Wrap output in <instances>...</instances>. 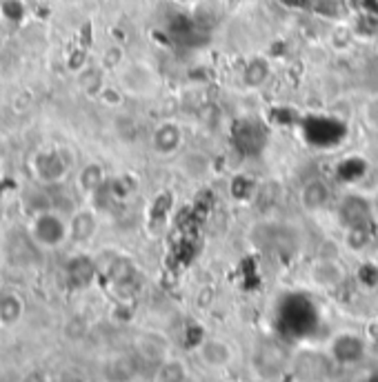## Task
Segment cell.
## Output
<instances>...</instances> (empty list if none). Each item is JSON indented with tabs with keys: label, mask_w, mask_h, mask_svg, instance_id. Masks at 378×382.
<instances>
[{
	"label": "cell",
	"mask_w": 378,
	"mask_h": 382,
	"mask_svg": "<svg viewBox=\"0 0 378 382\" xmlns=\"http://www.w3.org/2000/svg\"><path fill=\"white\" fill-rule=\"evenodd\" d=\"M30 238L43 249H58L69 240V220L56 209H40L30 220Z\"/></svg>",
	"instance_id": "obj_1"
},
{
	"label": "cell",
	"mask_w": 378,
	"mask_h": 382,
	"mask_svg": "<svg viewBox=\"0 0 378 382\" xmlns=\"http://www.w3.org/2000/svg\"><path fill=\"white\" fill-rule=\"evenodd\" d=\"M158 74L147 63H127L120 67V89L132 96H151L158 91Z\"/></svg>",
	"instance_id": "obj_2"
},
{
	"label": "cell",
	"mask_w": 378,
	"mask_h": 382,
	"mask_svg": "<svg viewBox=\"0 0 378 382\" xmlns=\"http://www.w3.org/2000/svg\"><path fill=\"white\" fill-rule=\"evenodd\" d=\"M32 172L36 174V178L45 185H58V182L65 180L67 172H69V165L63 158L61 151L56 149H43L34 155L32 160Z\"/></svg>",
	"instance_id": "obj_3"
},
{
	"label": "cell",
	"mask_w": 378,
	"mask_h": 382,
	"mask_svg": "<svg viewBox=\"0 0 378 382\" xmlns=\"http://www.w3.org/2000/svg\"><path fill=\"white\" fill-rule=\"evenodd\" d=\"M176 167L180 176L189 182H203L214 176V158L203 149H189L178 155Z\"/></svg>",
	"instance_id": "obj_4"
},
{
	"label": "cell",
	"mask_w": 378,
	"mask_h": 382,
	"mask_svg": "<svg viewBox=\"0 0 378 382\" xmlns=\"http://www.w3.org/2000/svg\"><path fill=\"white\" fill-rule=\"evenodd\" d=\"M183 138H185V132H183V127H180V122L163 120L153 127L149 145H151L153 153L170 158V155H178L180 147H183Z\"/></svg>",
	"instance_id": "obj_5"
},
{
	"label": "cell",
	"mask_w": 378,
	"mask_h": 382,
	"mask_svg": "<svg viewBox=\"0 0 378 382\" xmlns=\"http://www.w3.org/2000/svg\"><path fill=\"white\" fill-rule=\"evenodd\" d=\"M332 203V187L325 178H310L301 187L298 193V205L305 214H320L323 209H327Z\"/></svg>",
	"instance_id": "obj_6"
},
{
	"label": "cell",
	"mask_w": 378,
	"mask_h": 382,
	"mask_svg": "<svg viewBox=\"0 0 378 382\" xmlns=\"http://www.w3.org/2000/svg\"><path fill=\"white\" fill-rule=\"evenodd\" d=\"M199 358L212 369H222L234 360V349L220 338H205L199 345Z\"/></svg>",
	"instance_id": "obj_7"
},
{
	"label": "cell",
	"mask_w": 378,
	"mask_h": 382,
	"mask_svg": "<svg viewBox=\"0 0 378 382\" xmlns=\"http://www.w3.org/2000/svg\"><path fill=\"white\" fill-rule=\"evenodd\" d=\"M98 231V214L94 209H78L69 218V240L72 243H89Z\"/></svg>",
	"instance_id": "obj_8"
},
{
	"label": "cell",
	"mask_w": 378,
	"mask_h": 382,
	"mask_svg": "<svg viewBox=\"0 0 378 382\" xmlns=\"http://www.w3.org/2000/svg\"><path fill=\"white\" fill-rule=\"evenodd\" d=\"M76 187L82 196H96L103 187H107V172L101 163H87L76 176Z\"/></svg>",
	"instance_id": "obj_9"
},
{
	"label": "cell",
	"mask_w": 378,
	"mask_h": 382,
	"mask_svg": "<svg viewBox=\"0 0 378 382\" xmlns=\"http://www.w3.org/2000/svg\"><path fill=\"white\" fill-rule=\"evenodd\" d=\"M272 78V63L265 56H254L243 67L241 80L247 89H263L267 80Z\"/></svg>",
	"instance_id": "obj_10"
},
{
	"label": "cell",
	"mask_w": 378,
	"mask_h": 382,
	"mask_svg": "<svg viewBox=\"0 0 378 382\" xmlns=\"http://www.w3.org/2000/svg\"><path fill=\"white\" fill-rule=\"evenodd\" d=\"M312 278L320 287H336L343 282V267L336 260H318L312 269Z\"/></svg>",
	"instance_id": "obj_11"
},
{
	"label": "cell",
	"mask_w": 378,
	"mask_h": 382,
	"mask_svg": "<svg viewBox=\"0 0 378 382\" xmlns=\"http://www.w3.org/2000/svg\"><path fill=\"white\" fill-rule=\"evenodd\" d=\"M25 305L16 293H7L0 298V327H13L23 318Z\"/></svg>",
	"instance_id": "obj_12"
},
{
	"label": "cell",
	"mask_w": 378,
	"mask_h": 382,
	"mask_svg": "<svg viewBox=\"0 0 378 382\" xmlns=\"http://www.w3.org/2000/svg\"><path fill=\"white\" fill-rule=\"evenodd\" d=\"M187 367L180 360H163L156 374V382H185Z\"/></svg>",
	"instance_id": "obj_13"
},
{
	"label": "cell",
	"mask_w": 378,
	"mask_h": 382,
	"mask_svg": "<svg viewBox=\"0 0 378 382\" xmlns=\"http://www.w3.org/2000/svg\"><path fill=\"white\" fill-rule=\"evenodd\" d=\"M103 69H120L125 65V51L120 45H109L103 51V58H101Z\"/></svg>",
	"instance_id": "obj_14"
},
{
	"label": "cell",
	"mask_w": 378,
	"mask_h": 382,
	"mask_svg": "<svg viewBox=\"0 0 378 382\" xmlns=\"http://www.w3.org/2000/svg\"><path fill=\"white\" fill-rule=\"evenodd\" d=\"M122 98H125V91L120 87H103L98 91V101H101L105 107H120Z\"/></svg>",
	"instance_id": "obj_15"
},
{
	"label": "cell",
	"mask_w": 378,
	"mask_h": 382,
	"mask_svg": "<svg viewBox=\"0 0 378 382\" xmlns=\"http://www.w3.org/2000/svg\"><path fill=\"white\" fill-rule=\"evenodd\" d=\"M363 118L372 127V129L378 132V96H372L370 101L363 107Z\"/></svg>",
	"instance_id": "obj_16"
},
{
	"label": "cell",
	"mask_w": 378,
	"mask_h": 382,
	"mask_svg": "<svg viewBox=\"0 0 378 382\" xmlns=\"http://www.w3.org/2000/svg\"><path fill=\"white\" fill-rule=\"evenodd\" d=\"M3 16L7 18V20H20L23 16H25V7H23V3H18V0H5L3 3Z\"/></svg>",
	"instance_id": "obj_17"
},
{
	"label": "cell",
	"mask_w": 378,
	"mask_h": 382,
	"mask_svg": "<svg viewBox=\"0 0 378 382\" xmlns=\"http://www.w3.org/2000/svg\"><path fill=\"white\" fill-rule=\"evenodd\" d=\"M5 155H7V140L0 136V160H3Z\"/></svg>",
	"instance_id": "obj_18"
},
{
	"label": "cell",
	"mask_w": 378,
	"mask_h": 382,
	"mask_svg": "<svg viewBox=\"0 0 378 382\" xmlns=\"http://www.w3.org/2000/svg\"><path fill=\"white\" fill-rule=\"evenodd\" d=\"M372 211L378 216V193H376V198H374V207H372Z\"/></svg>",
	"instance_id": "obj_19"
}]
</instances>
